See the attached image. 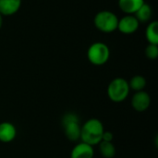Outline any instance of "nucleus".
I'll list each match as a JSON object with an SVG mask.
<instances>
[{
  "mask_svg": "<svg viewBox=\"0 0 158 158\" xmlns=\"http://www.w3.org/2000/svg\"><path fill=\"white\" fill-rule=\"evenodd\" d=\"M105 131V127L102 121L98 118H90L81 125V141L92 146L98 145L102 141V136Z\"/></svg>",
  "mask_w": 158,
  "mask_h": 158,
  "instance_id": "1",
  "label": "nucleus"
},
{
  "mask_svg": "<svg viewBox=\"0 0 158 158\" xmlns=\"http://www.w3.org/2000/svg\"><path fill=\"white\" fill-rule=\"evenodd\" d=\"M131 89L129 86V81L124 78H115L110 81L107 86V96L114 103L124 102L129 94Z\"/></svg>",
  "mask_w": 158,
  "mask_h": 158,
  "instance_id": "2",
  "label": "nucleus"
},
{
  "mask_svg": "<svg viewBox=\"0 0 158 158\" xmlns=\"http://www.w3.org/2000/svg\"><path fill=\"white\" fill-rule=\"evenodd\" d=\"M62 126L65 136L71 142H77L81 139V129L80 118L76 113L69 112L62 117Z\"/></svg>",
  "mask_w": 158,
  "mask_h": 158,
  "instance_id": "3",
  "label": "nucleus"
},
{
  "mask_svg": "<svg viewBox=\"0 0 158 158\" xmlns=\"http://www.w3.org/2000/svg\"><path fill=\"white\" fill-rule=\"evenodd\" d=\"M118 18L109 10H102L94 17V25L96 29L105 33H110L118 30Z\"/></svg>",
  "mask_w": 158,
  "mask_h": 158,
  "instance_id": "4",
  "label": "nucleus"
},
{
  "mask_svg": "<svg viewBox=\"0 0 158 158\" xmlns=\"http://www.w3.org/2000/svg\"><path fill=\"white\" fill-rule=\"evenodd\" d=\"M110 57L109 47L102 42H96L90 45L87 51V58L89 62L94 66L105 65Z\"/></svg>",
  "mask_w": 158,
  "mask_h": 158,
  "instance_id": "5",
  "label": "nucleus"
},
{
  "mask_svg": "<svg viewBox=\"0 0 158 158\" xmlns=\"http://www.w3.org/2000/svg\"><path fill=\"white\" fill-rule=\"evenodd\" d=\"M151 105V96L150 94L143 91L135 92L131 98V106L137 112L146 111Z\"/></svg>",
  "mask_w": 158,
  "mask_h": 158,
  "instance_id": "6",
  "label": "nucleus"
},
{
  "mask_svg": "<svg viewBox=\"0 0 158 158\" xmlns=\"http://www.w3.org/2000/svg\"><path fill=\"white\" fill-rule=\"evenodd\" d=\"M140 26V22L134 15H126L118 19V30L124 34L134 33Z\"/></svg>",
  "mask_w": 158,
  "mask_h": 158,
  "instance_id": "7",
  "label": "nucleus"
},
{
  "mask_svg": "<svg viewBox=\"0 0 158 158\" xmlns=\"http://www.w3.org/2000/svg\"><path fill=\"white\" fill-rule=\"evenodd\" d=\"M17 137V129L14 124L9 121H3L0 123V142L8 143Z\"/></svg>",
  "mask_w": 158,
  "mask_h": 158,
  "instance_id": "8",
  "label": "nucleus"
},
{
  "mask_svg": "<svg viewBox=\"0 0 158 158\" xmlns=\"http://www.w3.org/2000/svg\"><path fill=\"white\" fill-rule=\"evenodd\" d=\"M94 146L82 142L77 143L70 152V158H94Z\"/></svg>",
  "mask_w": 158,
  "mask_h": 158,
  "instance_id": "9",
  "label": "nucleus"
},
{
  "mask_svg": "<svg viewBox=\"0 0 158 158\" xmlns=\"http://www.w3.org/2000/svg\"><path fill=\"white\" fill-rule=\"evenodd\" d=\"M21 6V0H0V14L2 16H12Z\"/></svg>",
  "mask_w": 158,
  "mask_h": 158,
  "instance_id": "10",
  "label": "nucleus"
},
{
  "mask_svg": "<svg viewBox=\"0 0 158 158\" xmlns=\"http://www.w3.org/2000/svg\"><path fill=\"white\" fill-rule=\"evenodd\" d=\"M144 3V0H118V7L127 15H134Z\"/></svg>",
  "mask_w": 158,
  "mask_h": 158,
  "instance_id": "11",
  "label": "nucleus"
},
{
  "mask_svg": "<svg viewBox=\"0 0 158 158\" xmlns=\"http://www.w3.org/2000/svg\"><path fill=\"white\" fill-rule=\"evenodd\" d=\"M152 14H153V9L151 7L150 5L144 3L134 14L135 18L138 19V21L141 23H144V22H148L151 18H152Z\"/></svg>",
  "mask_w": 158,
  "mask_h": 158,
  "instance_id": "12",
  "label": "nucleus"
},
{
  "mask_svg": "<svg viewBox=\"0 0 158 158\" xmlns=\"http://www.w3.org/2000/svg\"><path fill=\"white\" fill-rule=\"evenodd\" d=\"M145 36L149 44L158 45V22L156 20L148 24L145 31Z\"/></svg>",
  "mask_w": 158,
  "mask_h": 158,
  "instance_id": "13",
  "label": "nucleus"
},
{
  "mask_svg": "<svg viewBox=\"0 0 158 158\" xmlns=\"http://www.w3.org/2000/svg\"><path fill=\"white\" fill-rule=\"evenodd\" d=\"M99 150L100 154L104 158H114L116 156V147L113 143V142H100Z\"/></svg>",
  "mask_w": 158,
  "mask_h": 158,
  "instance_id": "14",
  "label": "nucleus"
},
{
  "mask_svg": "<svg viewBox=\"0 0 158 158\" xmlns=\"http://www.w3.org/2000/svg\"><path fill=\"white\" fill-rule=\"evenodd\" d=\"M129 86L130 89L134 92L143 91L146 87V79L142 75H135L129 81Z\"/></svg>",
  "mask_w": 158,
  "mask_h": 158,
  "instance_id": "15",
  "label": "nucleus"
},
{
  "mask_svg": "<svg viewBox=\"0 0 158 158\" xmlns=\"http://www.w3.org/2000/svg\"><path fill=\"white\" fill-rule=\"evenodd\" d=\"M145 55L147 58L155 60L158 57V45L157 44H149L145 49Z\"/></svg>",
  "mask_w": 158,
  "mask_h": 158,
  "instance_id": "16",
  "label": "nucleus"
},
{
  "mask_svg": "<svg viewBox=\"0 0 158 158\" xmlns=\"http://www.w3.org/2000/svg\"><path fill=\"white\" fill-rule=\"evenodd\" d=\"M113 140H114V134L111 131H105L104 133H103V136H102V141H104V142H111L112 143Z\"/></svg>",
  "mask_w": 158,
  "mask_h": 158,
  "instance_id": "17",
  "label": "nucleus"
},
{
  "mask_svg": "<svg viewBox=\"0 0 158 158\" xmlns=\"http://www.w3.org/2000/svg\"><path fill=\"white\" fill-rule=\"evenodd\" d=\"M2 26H3V16L0 14V30H1Z\"/></svg>",
  "mask_w": 158,
  "mask_h": 158,
  "instance_id": "18",
  "label": "nucleus"
}]
</instances>
